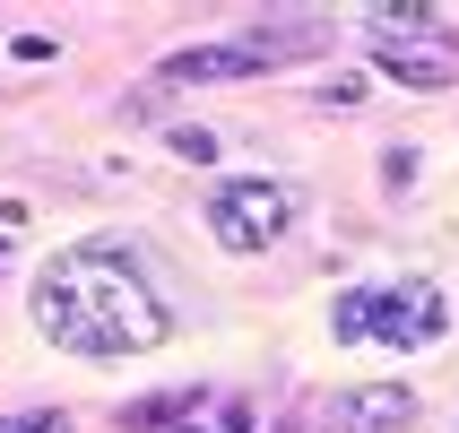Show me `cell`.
Returning a JSON list of instances; mask_svg holds the SVG:
<instances>
[{
    "label": "cell",
    "mask_w": 459,
    "mask_h": 433,
    "mask_svg": "<svg viewBox=\"0 0 459 433\" xmlns=\"http://www.w3.org/2000/svg\"><path fill=\"white\" fill-rule=\"evenodd\" d=\"M338 425H347V433H408V425H416V390H408V382L347 390V399H338Z\"/></svg>",
    "instance_id": "5"
},
{
    "label": "cell",
    "mask_w": 459,
    "mask_h": 433,
    "mask_svg": "<svg viewBox=\"0 0 459 433\" xmlns=\"http://www.w3.org/2000/svg\"><path fill=\"white\" fill-rule=\"evenodd\" d=\"M182 433H200V425H182Z\"/></svg>",
    "instance_id": "10"
},
{
    "label": "cell",
    "mask_w": 459,
    "mask_h": 433,
    "mask_svg": "<svg viewBox=\"0 0 459 433\" xmlns=\"http://www.w3.org/2000/svg\"><path fill=\"white\" fill-rule=\"evenodd\" d=\"M35 330L70 356H148L174 338V312L156 304L122 243H70L35 278Z\"/></svg>",
    "instance_id": "1"
},
{
    "label": "cell",
    "mask_w": 459,
    "mask_h": 433,
    "mask_svg": "<svg viewBox=\"0 0 459 433\" xmlns=\"http://www.w3.org/2000/svg\"><path fill=\"white\" fill-rule=\"evenodd\" d=\"M165 148H174L182 165H208V156H217V130H200V122H174V130H165Z\"/></svg>",
    "instance_id": "8"
},
{
    "label": "cell",
    "mask_w": 459,
    "mask_h": 433,
    "mask_svg": "<svg viewBox=\"0 0 459 433\" xmlns=\"http://www.w3.org/2000/svg\"><path fill=\"white\" fill-rule=\"evenodd\" d=\"M0 433H70L61 408H26V416H0Z\"/></svg>",
    "instance_id": "9"
},
{
    "label": "cell",
    "mask_w": 459,
    "mask_h": 433,
    "mask_svg": "<svg viewBox=\"0 0 459 433\" xmlns=\"http://www.w3.org/2000/svg\"><path fill=\"white\" fill-rule=\"evenodd\" d=\"M286 226H295V182H278V174H234V182L208 191V234L243 260L269 252Z\"/></svg>",
    "instance_id": "3"
},
{
    "label": "cell",
    "mask_w": 459,
    "mask_h": 433,
    "mask_svg": "<svg viewBox=\"0 0 459 433\" xmlns=\"http://www.w3.org/2000/svg\"><path fill=\"white\" fill-rule=\"evenodd\" d=\"M373 35L390 44V35H442V26H434L425 0H382V9H373Z\"/></svg>",
    "instance_id": "7"
},
{
    "label": "cell",
    "mask_w": 459,
    "mask_h": 433,
    "mask_svg": "<svg viewBox=\"0 0 459 433\" xmlns=\"http://www.w3.org/2000/svg\"><path fill=\"white\" fill-rule=\"evenodd\" d=\"M451 61H459V35H442V44H425V52H382V78H399V87H425V96H434V87H451Z\"/></svg>",
    "instance_id": "6"
},
{
    "label": "cell",
    "mask_w": 459,
    "mask_h": 433,
    "mask_svg": "<svg viewBox=\"0 0 459 433\" xmlns=\"http://www.w3.org/2000/svg\"><path fill=\"white\" fill-rule=\"evenodd\" d=\"M252 70H269V61H260L243 35H234V44H182V52L156 61V87H139V104L174 96V87H226V78H252Z\"/></svg>",
    "instance_id": "4"
},
{
    "label": "cell",
    "mask_w": 459,
    "mask_h": 433,
    "mask_svg": "<svg viewBox=\"0 0 459 433\" xmlns=\"http://www.w3.org/2000/svg\"><path fill=\"white\" fill-rule=\"evenodd\" d=\"M338 347H434L451 330V304H442L434 278H356L330 304Z\"/></svg>",
    "instance_id": "2"
}]
</instances>
